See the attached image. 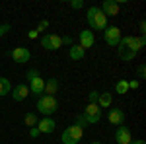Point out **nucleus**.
Masks as SVG:
<instances>
[{
  "label": "nucleus",
  "mask_w": 146,
  "mask_h": 144,
  "mask_svg": "<svg viewBox=\"0 0 146 144\" xmlns=\"http://www.w3.org/2000/svg\"><path fill=\"white\" fill-rule=\"evenodd\" d=\"M74 125H78V127H82V129H84V127H88V123H86V119H84L82 115L76 119V123H74Z\"/></svg>",
  "instance_id": "a878e982"
},
{
  "label": "nucleus",
  "mask_w": 146,
  "mask_h": 144,
  "mask_svg": "<svg viewBox=\"0 0 146 144\" xmlns=\"http://www.w3.org/2000/svg\"><path fill=\"white\" fill-rule=\"evenodd\" d=\"M58 88H60L58 80H56V78H49V80H45V92H43V94H47V96H55L56 92H58Z\"/></svg>",
  "instance_id": "dca6fc26"
},
{
  "label": "nucleus",
  "mask_w": 146,
  "mask_h": 144,
  "mask_svg": "<svg viewBox=\"0 0 146 144\" xmlns=\"http://www.w3.org/2000/svg\"><path fill=\"white\" fill-rule=\"evenodd\" d=\"M146 45V39L144 35H140V37H133V35H127V37H121V41H119V58L121 60H133L136 55H138V51H142Z\"/></svg>",
  "instance_id": "f257e3e1"
},
{
  "label": "nucleus",
  "mask_w": 146,
  "mask_h": 144,
  "mask_svg": "<svg viewBox=\"0 0 146 144\" xmlns=\"http://www.w3.org/2000/svg\"><path fill=\"white\" fill-rule=\"evenodd\" d=\"M98 98H100V92H90V96H88V100H90V103H98Z\"/></svg>",
  "instance_id": "b1692460"
},
{
  "label": "nucleus",
  "mask_w": 146,
  "mask_h": 144,
  "mask_svg": "<svg viewBox=\"0 0 146 144\" xmlns=\"http://www.w3.org/2000/svg\"><path fill=\"white\" fill-rule=\"evenodd\" d=\"M115 92L121 96V94H127L129 92V84H127V80H123V78H119V82L115 84Z\"/></svg>",
  "instance_id": "412c9836"
},
{
  "label": "nucleus",
  "mask_w": 146,
  "mask_h": 144,
  "mask_svg": "<svg viewBox=\"0 0 146 144\" xmlns=\"http://www.w3.org/2000/svg\"><path fill=\"white\" fill-rule=\"evenodd\" d=\"M37 121H39V119H37V115H35L33 111H29V113H25V115H23V123H25V127H27V129H33L35 125H37Z\"/></svg>",
  "instance_id": "6ab92c4d"
},
{
  "label": "nucleus",
  "mask_w": 146,
  "mask_h": 144,
  "mask_svg": "<svg viewBox=\"0 0 146 144\" xmlns=\"http://www.w3.org/2000/svg\"><path fill=\"white\" fill-rule=\"evenodd\" d=\"M88 25H90V29H98V31H103L105 27H107V18H105V14L98 8V6H92L88 8Z\"/></svg>",
  "instance_id": "f03ea898"
},
{
  "label": "nucleus",
  "mask_w": 146,
  "mask_h": 144,
  "mask_svg": "<svg viewBox=\"0 0 146 144\" xmlns=\"http://www.w3.org/2000/svg\"><path fill=\"white\" fill-rule=\"evenodd\" d=\"M111 103H113V94H109V92L100 94V98H98V107H100V109L111 107Z\"/></svg>",
  "instance_id": "f3484780"
},
{
  "label": "nucleus",
  "mask_w": 146,
  "mask_h": 144,
  "mask_svg": "<svg viewBox=\"0 0 146 144\" xmlns=\"http://www.w3.org/2000/svg\"><path fill=\"white\" fill-rule=\"evenodd\" d=\"M35 129L39 131V134H51L56 129V123H55V119H51V117H43L41 121H37Z\"/></svg>",
  "instance_id": "9d476101"
},
{
  "label": "nucleus",
  "mask_w": 146,
  "mask_h": 144,
  "mask_svg": "<svg viewBox=\"0 0 146 144\" xmlns=\"http://www.w3.org/2000/svg\"><path fill=\"white\" fill-rule=\"evenodd\" d=\"M27 37H29V39H37V37H39V33H37L35 29H29V31H27Z\"/></svg>",
  "instance_id": "c85d7f7f"
},
{
  "label": "nucleus",
  "mask_w": 146,
  "mask_h": 144,
  "mask_svg": "<svg viewBox=\"0 0 146 144\" xmlns=\"http://www.w3.org/2000/svg\"><path fill=\"white\" fill-rule=\"evenodd\" d=\"M70 8L72 10H80V8H84V2L82 0H70Z\"/></svg>",
  "instance_id": "5701e85b"
},
{
  "label": "nucleus",
  "mask_w": 146,
  "mask_h": 144,
  "mask_svg": "<svg viewBox=\"0 0 146 144\" xmlns=\"http://www.w3.org/2000/svg\"><path fill=\"white\" fill-rule=\"evenodd\" d=\"M27 88H29V94L35 96V98H41V94L45 92V78H41V74L37 70H29L27 72Z\"/></svg>",
  "instance_id": "7ed1b4c3"
},
{
  "label": "nucleus",
  "mask_w": 146,
  "mask_h": 144,
  "mask_svg": "<svg viewBox=\"0 0 146 144\" xmlns=\"http://www.w3.org/2000/svg\"><path fill=\"white\" fill-rule=\"evenodd\" d=\"M86 55V51L80 47V45H70V49H68V56L72 58V60H82Z\"/></svg>",
  "instance_id": "a211bd4d"
},
{
  "label": "nucleus",
  "mask_w": 146,
  "mask_h": 144,
  "mask_svg": "<svg viewBox=\"0 0 146 144\" xmlns=\"http://www.w3.org/2000/svg\"><path fill=\"white\" fill-rule=\"evenodd\" d=\"M100 10L105 14V18L107 16H119V2L117 0H105Z\"/></svg>",
  "instance_id": "4468645a"
},
{
  "label": "nucleus",
  "mask_w": 146,
  "mask_h": 144,
  "mask_svg": "<svg viewBox=\"0 0 146 144\" xmlns=\"http://www.w3.org/2000/svg\"><path fill=\"white\" fill-rule=\"evenodd\" d=\"M107 119H109V123H111V125L119 127V125H123V123H125V113L121 109H109Z\"/></svg>",
  "instance_id": "2eb2a0df"
},
{
  "label": "nucleus",
  "mask_w": 146,
  "mask_h": 144,
  "mask_svg": "<svg viewBox=\"0 0 146 144\" xmlns=\"http://www.w3.org/2000/svg\"><path fill=\"white\" fill-rule=\"evenodd\" d=\"M131 144H146V142H144V140H133Z\"/></svg>",
  "instance_id": "473e14b6"
},
{
  "label": "nucleus",
  "mask_w": 146,
  "mask_h": 144,
  "mask_svg": "<svg viewBox=\"0 0 146 144\" xmlns=\"http://www.w3.org/2000/svg\"><path fill=\"white\" fill-rule=\"evenodd\" d=\"M127 84H129V90H136L138 86H140V82H138V80H131V82H127Z\"/></svg>",
  "instance_id": "bb28decb"
},
{
  "label": "nucleus",
  "mask_w": 146,
  "mask_h": 144,
  "mask_svg": "<svg viewBox=\"0 0 146 144\" xmlns=\"http://www.w3.org/2000/svg\"><path fill=\"white\" fill-rule=\"evenodd\" d=\"M82 136H84V129L78 127V125H70V127L64 129L60 140H62V144H78L82 140Z\"/></svg>",
  "instance_id": "39448f33"
},
{
  "label": "nucleus",
  "mask_w": 146,
  "mask_h": 144,
  "mask_svg": "<svg viewBox=\"0 0 146 144\" xmlns=\"http://www.w3.org/2000/svg\"><path fill=\"white\" fill-rule=\"evenodd\" d=\"M47 27H49V20H41V22L37 23V27H35V31L39 33V31H45Z\"/></svg>",
  "instance_id": "4be33fe9"
},
{
  "label": "nucleus",
  "mask_w": 146,
  "mask_h": 144,
  "mask_svg": "<svg viewBox=\"0 0 146 144\" xmlns=\"http://www.w3.org/2000/svg\"><path fill=\"white\" fill-rule=\"evenodd\" d=\"M115 142H117V144H131V142H133L131 129L125 127V125H119L117 131H115Z\"/></svg>",
  "instance_id": "1a4fd4ad"
},
{
  "label": "nucleus",
  "mask_w": 146,
  "mask_h": 144,
  "mask_svg": "<svg viewBox=\"0 0 146 144\" xmlns=\"http://www.w3.org/2000/svg\"><path fill=\"white\" fill-rule=\"evenodd\" d=\"M29 136H31V138H37V136H39V131H37V129H29Z\"/></svg>",
  "instance_id": "7c9ffc66"
},
{
  "label": "nucleus",
  "mask_w": 146,
  "mask_h": 144,
  "mask_svg": "<svg viewBox=\"0 0 146 144\" xmlns=\"http://www.w3.org/2000/svg\"><path fill=\"white\" fill-rule=\"evenodd\" d=\"M10 56H12L14 62L23 64V62H27V60L31 58V53H29V49H25V47H16V49L10 53Z\"/></svg>",
  "instance_id": "9b49d317"
},
{
  "label": "nucleus",
  "mask_w": 146,
  "mask_h": 144,
  "mask_svg": "<svg viewBox=\"0 0 146 144\" xmlns=\"http://www.w3.org/2000/svg\"><path fill=\"white\" fill-rule=\"evenodd\" d=\"M146 74V66L144 64H138V78H144Z\"/></svg>",
  "instance_id": "cd10ccee"
},
{
  "label": "nucleus",
  "mask_w": 146,
  "mask_h": 144,
  "mask_svg": "<svg viewBox=\"0 0 146 144\" xmlns=\"http://www.w3.org/2000/svg\"><path fill=\"white\" fill-rule=\"evenodd\" d=\"M86 123H90V125H96V123H100L101 119V109L98 107V103H88L86 105V109H84V115H82Z\"/></svg>",
  "instance_id": "6e6552de"
},
{
  "label": "nucleus",
  "mask_w": 146,
  "mask_h": 144,
  "mask_svg": "<svg viewBox=\"0 0 146 144\" xmlns=\"http://www.w3.org/2000/svg\"><path fill=\"white\" fill-rule=\"evenodd\" d=\"M8 31H12L10 23H2V25H0V37H2V35H6Z\"/></svg>",
  "instance_id": "393cba45"
},
{
  "label": "nucleus",
  "mask_w": 146,
  "mask_h": 144,
  "mask_svg": "<svg viewBox=\"0 0 146 144\" xmlns=\"http://www.w3.org/2000/svg\"><path fill=\"white\" fill-rule=\"evenodd\" d=\"M121 29L117 27V25H107L105 29H103V39H105V43L109 45V47H117L119 41H121Z\"/></svg>",
  "instance_id": "423d86ee"
},
{
  "label": "nucleus",
  "mask_w": 146,
  "mask_h": 144,
  "mask_svg": "<svg viewBox=\"0 0 146 144\" xmlns=\"http://www.w3.org/2000/svg\"><path fill=\"white\" fill-rule=\"evenodd\" d=\"M37 109H39L41 115L51 117V115L56 113V109H58V101H56L55 96H47V94H43L41 98H37Z\"/></svg>",
  "instance_id": "20e7f679"
},
{
  "label": "nucleus",
  "mask_w": 146,
  "mask_h": 144,
  "mask_svg": "<svg viewBox=\"0 0 146 144\" xmlns=\"http://www.w3.org/2000/svg\"><path fill=\"white\" fill-rule=\"evenodd\" d=\"M140 31H142V35H144V31H146V22L144 20H140Z\"/></svg>",
  "instance_id": "2f4dec72"
},
{
  "label": "nucleus",
  "mask_w": 146,
  "mask_h": 144,
  "mask_svg": "<svg viewBox=\"0 0 146 144\" xmlns=\"http://www.w3.org/2000/svg\"><path fill=\"white\" fill-rule=\"evenodd\" d=\"M12 98L14 101H23L27 96H29V88H27V84H18L16 88H12Z\"/></svg>",
  "instance_id": "ddd939ff"
},
{
  "label": "nucleus",
  "mask_w": 146,
  "mask_h": 144,
  "mask_svg": "<svg viewBox=\"0 0 146 144\" xmlns=\"http://www.w3.org/2000/svg\"><path fill=\"white\" fill-rule=\"evenodd\" d=\"M10 92H12L10 80H8V78H0V98H2V96H8Z\"/></svg>",
  "instance_id": "aec40b11"
},
{
  "label": "nucleus",
  "mask_w": 146,
  "mask_h": 144,
  "mask_svg": "<svg viewBox=\"0 0 146 144\" xmlns=\"http://www.w3.org/2000/svg\"><path fill=\"white\" fill-rule=\"evenodd\" d=\"M80 39V47L86 51V49H90V47H94V43H96V37H94V31H90V29H84V31H80L78 35Z\"/></svg>",
  "instance_id": "f8f14e48"
},
{
  "label": "nucleus",
  "mask_w": 146,
  "mask_h": 144,
  "mask_svg": "<svg viewBox=\"0 0 146 144\" xmlns=\"http://www.w3.org/2000/svg\"><path fill=\"white\" fill-rule=\"evenodd\" d=\"M92 144H103V142H92Z\"/></svg>",
  "instance_id": "72a5a7b5"
},
{
  "label": "nucleus",
  "mask_w": 146,
  "mask_h": 144,
  "mask_svg": "<svg viewBox=\"0 0 146 144\" xmlns=\"http://www.w3.org/2000/svg\"><path fill=\"white\" fill-rule=\"evenodd\" d=\"M41 45H43V49H47V51H58L62 47V39H60V35L45 33L41 37Z\"/></svg>",
  "instance_id": "0eeeda50"
},
{
  "label": "nucleus",
  "mask_w": 146,
  "mask_h": 144,
  "mask_svg": "<svg viewBox=\"0 0 146 144\" xmlns=\"http://www.w3.org/2000/svg\"><path fill=\"white\" fill-rule=\"evenodd\" d=\"M60 39H62V45H72V37H68V35L60 37Z\"/></svg>",
  "instance_id": "c756f323"
}]
</instances>
